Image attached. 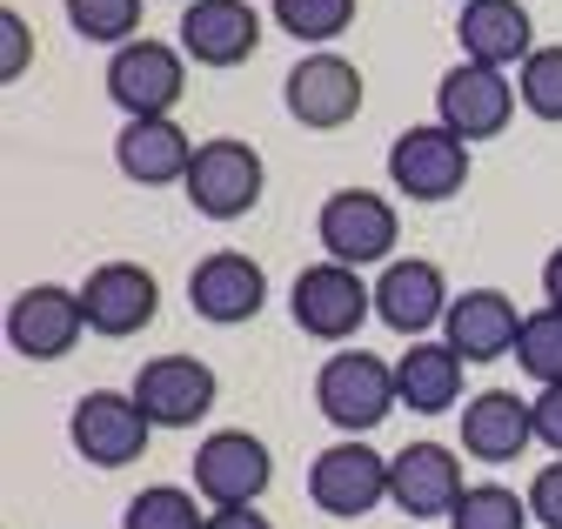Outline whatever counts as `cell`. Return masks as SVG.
<instances>
[{
  "instance_id": "6da1fadb",
  "label": "cell",
  "mask_w": 562,
  "mask_h": 529,
  "mask_svg": "<svg viewBox=\"0 0 562 529\" xmlns=\"http://www.w3.org/2000/svg\"><path fill=\"white\" fill-rule=\"evenodd\" d=\"M315 409L341 429V436H369L389 423V409H402L395 395V362L369 356V349H335L315 369Z\"/></svg>"
},
{
  "instance_id": "7a4b0ae2",
  "label": "cell",
  "mask_w": 562,
  "mask_h": 529,
  "mask_svg": "<svg viewBox=\"0 0 562 529\" xmlns=\"http://www.w3.org/2000/svg\"><path fill=\"white\" fill-rule=\"evenodd\" d=\"M315 235H322V255L341 261V269H389L402 241V215L375 188H335L315 215Z\"/></svg>"
},
{
  "instance_id": "3957f363",
  "label": "cell",
  "mask_w": 562,
  "mask_h": 529,
  "mask_svg": "<svg viewBox=\"0 0 562 529\" xmlns=\"http://www.w3.org/2000/svg\"><path fill=\"white\" fill-rule=\"evenodd\" d=\"M469 168H475V148L462 135H449L442 121H415L395 135L389 148V181L402 202H456L469 188Z\"/></svg>"
},
{
  "instance_id": "277c9868",
  "label": "cell",
  "mask_w": 562,
  "mask_h": 529,
  "mask_svg": "<svg viewBox=\"0 0 562 529\" xmlns=\"http://www.w3.org/2000/svg\"><path fill=\"white\" fill-rule=\"evenodd\" d=\"M308 503L335 522H362L375 503H389V455L369 449V436H341L308 462Z\"/></svg>"
},
{
  "instance_id": "5b68a950",
  "label": "cell",
  "mask_w": 562,
  "mask_h": 529,
  "mask_svg": "<svg viewBox=\"0 0 562 529\" xmlns=\"http://www.w3.org/2000/svg\"><path fill=\"white\" fill-rule=\"evenodd\" d=\"M188 470H194V496L207 509H248L274 483V455L255 429H215V436H201Z\"/></svg>"
},
{
  "instance_id": "8992f818",
  "label": "cell",
  "mask_w": 562,
  "mask_h": 529,
  "mask_svg": "<svg viewBox=\"0 0 562 529\" xmlns=\"http://www.w3.org/2000/svg\"><path fill=\"white\" fill-rule=\"evenodd\" d=\"M522 94L503 68H482V60H456V68L436 81V121L449 127V135H462L469 148L475 142H496L503 127L516 121Z\"/></svg>"
},
{
  "instance_id": "52a82bcc",
  "label": "cell",
  "mask_w": 562,
  "mask_h": 529,
  "mask_svg": "<svg viewBox=\"0 0 562 529\" xmlns=\"http://www.w3.org/2000/svg\"><path fill=\"white\" fill-rule=\"evenodd\" d=\"M181 188H188L194 215H207V222H241V215L261 202L268 168H261V155H255L248 142L215 135V142H201V148H194V168H188Z\"/></svg>"
},
{
  "instance_id": "ba28073f",
  "label": "cell",
  "mask_w": 562,
  "mask_h": 529,
  "mask_svg": "<svg viewBox=\"0 0 562 529\" xmlns=\"http://www.w3.org/2000/svg\"><path fill=\"white\" fill-rule=\"evenodd\" d=\"M148 409L134 403V389H88L75 416H67V442H75L81 462H94V470H127V462H140V449H148Z\"/></svg>"
},
{
  "instance_id": "9c48e42d",
  "label": "cell",
  "mask_w": 562,
  "mask_h": 529,
  "mask_svg": "<svg viewBox=\"0 0 562 529\" xmlns=\"http://www.w3.org/2000/svg\"><path fill=\"white\" fill-rule=\"evenodd\" d=\"M295 328L315 342H348L356 328L375 315V282H362V269H341V261H315V269L295 275L289 289Z\"/></svg>"
},
{
  "instance_id": "30bf717a",
  "label": "cell",
  "mask_w": 562,
  "mask_h": 529,
  "mask_svg": "<svg viewBox=\"0 0 562 529\" xmlns=\"http://www.w3.org/2000/svg\"><path fill=\"white\" fill-rule=\"evenodd\" d=\"M281 101H289V114L308 127V135H335V127H348L362 114V68L348 54H335V47H315L289 68Z\"/></svg>"
},
{
  "instance_id": "8fae6325",
  "label": "cell",
  "mask_w": 562,
  "mask_h": 529,
  "mask_svg": "<svg viewBox=\"0 0 562 529\" xmlns=\"http://www.w3.org/2000/svg\"><path fill=\"white\" fill-rule=\"evenodd\" d=\"M188 94V54L168 41H127L108 54V101L127 121L148 114H175V101Z\"/></svg>"
},
{
  "instance_id": "7c38bea8",
  "label": "cell",
  "mask_w": 562,
  "mask_h": 529,
  "mask_svg": "<svg viewBox=\"0 0 562 529\" xmlns=\"http://www.w3.org/2000/svg\"><path fill=\"white\" fill-rule=\"evenodd\" d=\"M469 476H462V449L449 442H408L389 455V503L408 516V522H436V516H456Z\"/></svg>"
},
{
  "instance_id": "4fadbf2b",
  "label": "cell",
  "mask_w": 562,
  "mask_h": 529,
  "mask_svg": "<svg viewBox=\"0 0 562 529\" xmlns=\"http://www.w3.org/2000/svg\"><path fill=\"white\" fill-rule=\"evenodd\" d=\"M81 336H88L81 289L34 282V289H21L14 308H8V342H14V356H27V362H60Z\"/></svg>"
},
{
  "instance_id": "5bb4252c",
  "label": "cell",
  "mask_w": 562,
  "mask_h": 529,
  "mask_svg": "<svg viewBox=\"0 0 562 529\" xmlns=\"http://www.w3.org/2000/svg\"><path fill=\"white\" fill-rule=\"evenodd\" d=\"M215 369L194 362V356H155V362H140L134 369V403L148 409L155 429H194L207 409H215Z\"/></svg>"
},
{
  "instance_id": "9a60e30c",
  "label": "cell",
  "mask_w": 562,
  "mask_h": 529,
  "mask_svg": "<svg viewBox=\"0 0 562 529\" xmlns=\"http://www.w3.org/2000/svg\"><path fill=\"white\" fill-rule=\"evenodd\" d=\"M81 308H88L94 336L127 342V336H140V328L161 315V282L140 269V261H101V269L81 282Z\"/></svg>"
},
{
  "instance_id": "2e32d148",
  "label": "cell",
  "mask_w": 562,
  "mask_h": 529,
  "mask_svg": "<svg viewBox=\"0 0 562 529\" xmlns=\"http://www.w3.org/2000/svg\"><path fill=\"white\" fill-rule=\"evenodd\" d=\"M268 302V275H261V261L241 255V248H215V255H201L194 261V275H188V308L201 322H215V328H235V322H255Z\"/></svg>"
},
{
  "instance_id": "e0dca14e",
  "label": "cell",
  "mask_w": 562,
  "mask_h": 529,
  "mask_svg": "<svg viewBox=\"0 0 562 529\" xmlns=\"http://www.w3.org/2000/svg\"><path fill=\"white\" fill-rule=\"evenodd\" d=\"M449 275L436 269V261H422V255H395L389 269L375 275V315L395 328V336H408V342H422L429 328L449 315Z\"/></svg>"
},
{
  "instance_id": "ac0fdd59",
  "label": "cell",
  "mask_w": 562,
  "mask_h": 529,
  "mask_svg": "<svg viewBox=\"0 0 562 529\" xmlns=\"http://www.w3.org/2000/svg\"><path fill=\"white\" fill-rule=\"evenodd\" d=\"M516 336H522V308L503 295V289H462L442 315V342L462 356V362H496V356H516Z\"/></svg>"
},
{
  "instance_id": "d6986e66",
  "label": "cell",
  "mask_w": 562,
  "mask_h": 529,
  "mask_svg": "<svg viewBox=\"0 0 562 529\" xmlns=\"http://www.w3.org/2000/svg\"><path fill=\"white\" fill-rule=\"evenodd\" d=\"M114 161L134 188H181L194 168V142L181 135L175 114H148V121H121L114 135Z\"/></svg>"
},
{
  "instance_id": "ffe728a7",
  "label": "cell",
  "mask_w": 562,
  "mask_h": 529,
  "mask_svg": "<svg viewBox=\"0 0 562 529\" xmlns=\"http://www.w3.org/2000/svg\"><path fill=\"white\" fill-rule=\"evenodd\" d=\"M261 47V14L248 0H194L181 8V54L201 68H241Z\"/></svg>"
},
{
  "instance_id": "44dd1931",
  "label": "cell",
  "mask_w": 562,
  "mask_h": 529,
  "mask_svg": "<svg viewBox=\"0 0 562 529\" xmlns=\"http://www.w3.org/2000/svg\"><path fill=\"white\" fill-rule=\"evenodd\" d=\"M456 436H462V455H475V462H516L536 442V409L509 389H482L462 403Z\"/></svg>"
},
{
  "instance_id": "7402d4cb",
  "label": "cell",
  "mask_w": 562,
  "mask_h": 529,
  "mask_svg": "<svg viewBox=\"0 0 562 529\" xmlns=\"http://www.w3.org/2000/svg\"><path fill=\"white\" fill-rule=\"evenodd\" d=\"M456 41H462V60H482V68H522L536 54V21L522 0H469L456 14Z\"/></svg>"
},
{
  "instance_id": "603a6c76",
  "label": "cell",
  "mask_w": 562,
  "mask_h": 529,
  "mask_svg": "<svg viewBox=\"0 0 562 529\" xmlns=\"http://www.w3.org/2000/svg\"><path fill=\"white\" fill-rule=\"evenodd\" d=\"M462 356L449 349V342H408L402 356H395V395H402V409H415V416H449V409H462Z\"/></svg>"
},
{
  "instance_id": "cb8c5ba5",
  "label": "cell",
  "mask_w": 562,
  "mask_h": 529,
  "mask_svg": "<svg viewBox=\"0 0 562 529\" xmlns=\"http://www.w3.org/2000/svg\"><path fill=\"white\" fill-rule=\"evenodd\" d=\"M356 8H362V0H268L274 27L289 34V41H308V54L356 27Z\"/></svg>"
},
{
  "instance_id": "d4e9b609",
  "label": "cell",
  "mask_w": 562,
  "mask_h": 529,
  "mask_svg": "<svg viewBox=\"0 0 562 529\" xmlns=\"http://www.w3.org/2000/svg\"><path fill=\"white\" fill-rule=\"evenodd\" d=\"M449 529H536V516H529V496H516L509 483H469Z\"/></svg>"
},
{
  "instance_id": "484cf974",
  "label": "cell",
  "mask_w": 562,
  "mask_h": 529,
  "mask_svg": "<svg viewBox=\"0 0 562 529\" xmlns=\"http://www.w3.org/2000/svg\"><path fill=\"white\" fill-rule=\"evenodd\" d=\"M201 522L207 516H201L194 489H181V483H148L121 509V529H201Z\"/></svg>"
},
{
  "instance_id": "4316f807",
  "label": "cell",
  "mask_w": 562,
  "mask_h": 529,
  "mask_svg": "<svg viewBox=\"0 0 562 529\" xmlns=\"http://www.w3.org/2000/svg\"><path fill=\"white\" fill-rule=\"evenodd\" d=\"M516 362H522V375L542 382V389L562 382V308H529V315H522Z\"/></svg>"
},
{
  "instance_id": "83f0119b",
  "label": "cell",
  "mask_w": 562,
  "mask_h": 529,
  "mask_svg": "<svg viewBox=\"0 0 562 529\" xmlns=\"http://www.w3.org/2000/svg\"><path fill=\"white\" fill-rule=\"evenodd\" d=\"M67 27L94 47H127L140 41V0H67Z\"/></svg>"
},
{
  "instance_id": "f1b7e54d",
  "label": "cell",
  "mask_w": 562,
  "mask_h": 529,
  "mask_svg": "<svg viewBox=\"0 0 562 529\" xmlns=\"http://www.w3.org/2000/svg\"><path fill=\"white\" fill-rule=\"evenodd\" d=\"M516 94H522V108H529L536 121H562V47H536V54L522 60Z\"/></svg>"
},
{
  "instance_id": "f546056e",
  "label": "cell",
  "mask_w": 562,
  "mask_h": 529,
  "mask_svg": "<svg viewBox=\"0 0 562 529\" xmlns=\"http://www.w3.org/2000/svg\"><path fill=\"white\" fill-rule=\"evenodd\" d=\"M529 516H536V529H562V455L529 476Z\"/></svg>"
},
{
  "instance_id": "4dcf8cb0",
  "label": "cell",
  "mask_w": 562,
  "mask_h": 529,
  "mask_svg": "<svg viewBox=\"0 0 562 529\" xmlns=\"http://www.w3.org/2000/svg\"><path fill=\"white\" fill-rule=\"evenodd\" d=\"M0 41H8V47H0V75L21 81V75H27V60H34V27L8 8V14H0Z\"/></svg>"
},
{
  "instance_id": "1f68e13d",
  "label": "cell",
  "mask_w": 562,
  "mask_h": 529,
  "mask_svg": "<svg viewBox=\"0 0 562 529\" xmlns=\"http://www.w3.org/2000/svg\"><path fill=\"white\" fill-rule=\"evenodd\" d=\"M529 409H536V442H549V449L562 455V382H555V389H542Z\"/></svg>"
},
{
  "instance_id": "d6a6232c",
  "label": "cell",
  "mask_w": 562,
  "mask_h": 529,
  "mask_svg": "<svg viewBox=\"0 0 562 529\" xmlns=\"http://www.w3.org/2000/svg\"><path fill=\"white\" fill-rule=\"evenodd\" d=\"M201 529H274V522L248 503V509H207V522H201Z\"/></svg>"
},
{
  "instance_id": "836d02e7",
  "label": "cell",
  "mask_w": 562,
  "mask_h": 529,
  "mask_svg": "<svg viewBox=\"0 0 562 529\" xmlns=\"http://www.w3.org/2000/svg\"><path fill=\"white\" fill-rule=\"evenodd\" d=\"M542 295H549V308H562V241H555L549 261H542Z\"/></svg>"
},
{
  "instance_id": "e575fe53",
  "label": "cell",
  "mask_w": 562,
  "mask_h": 529,
  "mask_svg": "<svg viewBox=\"0 0 562 529\" xmlns=\"http://www.w3.org/2000/svg\"><path fill=\"white\" fill-rule=\"evenodd\" d=\"M181 8H194V0H181Z\"/></svg>"
},
{
  "instance_id": "d590c367",
  "label": "cell",
  "mask_w": 562,
  "mask_h": 529,
  "mask_svg": "<svg viewBox=\"0 0 562 529\" xmlns=\"http://www.w3.org/2000/svg\"><path fill=\"white\" fill-rule=\"evenodd\" d=\"M456 8H469V0H456Z\"/></svg>"
}]
</instances>
